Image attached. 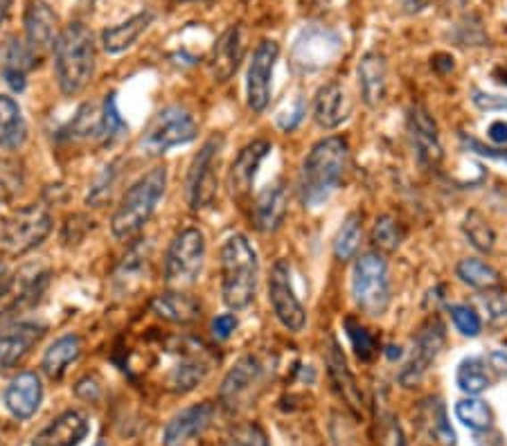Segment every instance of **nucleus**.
I'll return each instance as SVG.
<instances>
[{
	"label": "nucleus",
	"instance_id": "72a5a7b5",
	"mask_svg": "<svg viewBox=\"0 0 507 446\" xmlns=\"http://www.w3.org/2000/svg\"><path fill=\"white\" fill-rule=\"evenodd\" d=\"M455 417L465 424L470 431H487L492 426V410L478 397H465L455 404Z\"/></svg>",
	"mask_w": 507,
	"mask_h": 446
},
{
	"label": "nucleus",
	"instance_id": "f704fd0d",
	"mask_svg": "<svg viewBox=\"0 0 507 446\" xmlns=\"http://www.w3.org/2000/svg\"><path fill=\"white\" fill-rule=\"evenodd\" d=\"M345 332H347V339H350V343H352V349H354V354H356V358H359V361L368 363L377 357V352H379V345H377L375 333H372L370 329L363 327L359 320L347 318L345 320Z\"/></svg>",
	"mask_w": 507,
	"mask_h": 446
},
{
	"label": "nucleus",
	"instance_id": "9b49d317",
	"mask_svg": "<svg viewBox=\"0 0 507 446\" xmlns=\"http://www.w3.org/2000/svg\"><path fill=\"white\" fill-rule=\"evenodd\" d=\"M262 381H264V366L257 357L246 354L223 376L221 388H219V401L226 410L237 413V410L246 408L251 401H255Z\"/></svg>",
	"mask_w": 507,
	"mask_h": 446
},
{
	"label": "nucleus",
	"instance_id": "37998d69",
	"mask_svg": "<svg viewBox=\"0 0 507 446\" xmlns=\"http://www.w3.org/2000/svg\"><path fill=\"white\" fill-rule=\"evenodd\" d=\"M237 329V318L235 314H221L212 320V336L217 341H228Z\"/></svg>",
	"mask_w": 507,
	"mask_h": 446
},
{
	"label": "nucleus",
	"instance_id": "79ce46f5",
	"mask_svg": "<svg viewBox=\"0 0 507 446\" xmlns=\"http://www.w3.org/2000/svg\"><path fill=\"white\" fill-rule=\"evenodd\" d=\"M431 419H433V433H436L437 440L445 442L446 446L455 444V433L451 428L449 419H446V408L440 400H436V406L431 410Z\"/></svg>",
	"mask_w": 507,
	"mask_h": 446
},
{
	"label": "nucleus",
	"instance_id": "393cba45",
	"mask_svg": "<svg viewBox=\"0 0 507 446\" xmlns=\"http://www.w3.org/2000/svg\"><path fill=\"white\" fill-rule=\"evenodd\" d=\"M359 84L363 102L370 108H377L386 99V88H388V68L386 59L379 52H365L359 62Z\"/></svg>",
	"mask_w": 507,
	"mask_h": 446
},
{
	"label": "nucleus",
	"instance_id": "dca6fc26",
	"mask_svg": "<svg viewBox=\"0 0 507 446\" xmlns=\"http://www.w3.org/2000/svg\"><path fill=\"white\" fill-rule=\"evenodd\" d=\"M325 366H328L329 381H332L337 395L341 397L343 404L352 410L354 417H363V395L361 388L356 385L354 374H352L350 366L345 361L341 345L337 343L334 336H328V345H325Z\"/></svg>",
	"mask_w": 507,
	"mask_h": 446
},
{
	"label": "nucleus",
	"instance_id": "6e6552de",
	"mask_svg": "<svg viewBox=\"0 0 507 446\" xmlns=\"http://www.w3.org/2000/svg\"><path fill=\"white\" fill-rule=\"evenodd\" d=\"M196 133H199V124H196L195 115L187 108L174 104V106L162 108L161 114L149 122L140 147L147 156H162L174 147L192 142Z\"/></svg>",
	"mask_w": 507,
	"mask_h": 446
},
{
	"label": "nucleus",
	"instance_id": "b1692460",
	"mask_svg": "<svg viewBox=\"0 0 507 446\" xmlns=\"http://www.w3.org/2000/svg\"><path fill=\"white\" fill-rule=\"evenodd\" d=\"M43 401V385L37 372H21L5 390V406L16 419H29Z\"/></svg>",
	"mask_w": 507,
	"mask_h": 446
},
{
	"label": "nucleus",
	"instance_id": "6ab92c4d",
	"mask_svg": "<svg viewBox=\"0 0 507 446\" xmlns=\"http://www.w3.org/2000/svg\"><path fill=\"white\" fill-rule=\"evenodd\" d=\"M46 327L37 323H19L7 329H0V372H7L19 366L34 345L43 339Z\"/></svg>",
	"mask_w": 507,
	"mask_h": 446
},
{
	"label": "nucleus",
	"instance_id": "a211bd4d",
	"mask_svg": "<svg viewBox=\"0 0 507 446\" xmlns=\"http://www.w3.org/2000/svg\"><path fill=\"white\" fill-rule=\"evenodd\" d=\"M246 55V32L242 25H230L214 43L210 52V72L214 81H228L239 71Z\"/></svg>",
	"mask_w": 507,
	"mask_h": 446
},
{
	"label": "nucleus",
	"instance_id": "f8f14e48",
	"mask_svg": "<svg viewBox=\"0 0 507 446\" xmlns=\"http://www.w3.org/2000/svg\"><path fill=\"white\" fill-rule=\"evenodd\" d=\"M48 282V271H21L0 284V324L10 323L19 314L32 309L46 293Z\"/></svg>",
	"mask_w": 507,
	"mask_h": 446
},
{
	"label": "nucleus",
	"instance_id": "2eb2a0df",
	"mask_svg": "<svg viewBox=\"0 0 507 446\" xmlns=\"http://www.w3.org/2000/svg\"><path fill=\"white\" fill-rule=\"evenodd\" d=\"M25 46L29 47L34 57H41L43 52L54 47L59 37V16L50 7L48 0H28L25 3Z\"/></svg>",
	"mask_w": 507,
	"mask_h": 446
},
{
	"label": "nucleus",
	"instance_id": "2f4dec72",
	"mask_svg": "<svg viewBox=\"0 0 507 446\" xmlns=\"http://www.w3.org/2000/svg\"><path fill=\"white\" fill-rule=\"evenodd\" d=\"M455 381H458V388L465 392L467 397H476L480 392L489 388L492 379H489V367L485 363V358L470 357L458 366L455 372Z\"/></svg>",
	"mask_w": 507,
	"mask_h": 446
},
{
	"label": "nucleus",
	"instance_id": "473e14b6",
	"mask_svg": "<svg viewBox=\"0 0 507 446\" xmlns=\"http://www.w3.org/2000/svg\"><path fill=\"white\" fill-rule=\"evenodd\" d=\"M361 237H363V216L359 212H352L345 216L343 226L338 228V235L334 240V255L341 262H347L356 255L361 246Z\"/></svg>",
	"mask_w": 507,
	"mask_h": 446
},
{
	"label": "nucleus",
	"instance_id": "412c9836",
	"mask_svg": "<svg viewBox=\"0 0 507 446\" xmlns=\"http://www.w3.org/2000/svg\"><path fill=\"white\" fill-rule=\"evenodd\" d=\"M289 210V194L282 183L266 185L253 201V226L264 235H270L278 228H282Z\"/></svg>",
	"mask_w": 507,
	"mask_h": 446
},
{
	"label": "nucleus",
	"instance_id": "ea45409f",
	"mask_svg": "<svg viewBox=\"0 0 507 446\" xmlns=\"http://www.w3.org/2000/svg\"><path fill=\"white\" fill-rule=\"evenodd\" d=\"M228 446H269L266 433L257 424H244L235 428V433L228 440Z\"/></svg>",
	"mask_w": 507,
	"mask_h": 446
},
{
	"label": "nucleus",
	"instance_id": "c756f323",
	"mask_svg": "<svg viewBox=\"0 0 507 446\" xmlns=\"http://www.w3.org/2000/svg\"><path fill=\"white\" fill-rule=\"evenodd\" d=\"M28 138L23 111L7 95H0V149H19Z\"/></svg>",
	"mask_w": 507,
	"mask_h": 446
},
{
	"label": "nucleus",
	"instance_id": "de8ad7c7",
	"mask_svg": "<svg viewBox=\"0 0 507 446\" xmlns=\"http://www.w3.org/2000/svg\"><path fill=\"white\" fill-rule=\"evenodd\" d=\"M487 136H489V140L496 142V145H505V142H507V122H503V120L494 122L492 127H489Z\"/></svg>",
	"mask_w": 507,
	"mask_h": 446
},
{
	"label": "nucleus",
	"instance_id": "5701e85b",
	"mask_svg": "<svg viewBox=\"0 0 507 446\" xmlns=\"http://www.w3.org/2000/svg\"><path fill=\"white\" fill-rule=\"evenodd\" d=\"M270 142L269 140H253L244 147L233 160L230 174H228V185H230V194L235 198H244L251 194L253 181H255L257 170H260L262 160L269 156Z\"/></svg>",
	"mask_w": 507,
	"mask_h": 446
},
{
	"label": "nucleus",
	"instance_id": "4c0bfd02",
	"mask_svg": "<svg viewBox=\"0 0 507 446\" xmlns=\"http://www.w3.org/2000/svg\"><path fill=\"white\" fill-rule=\"evenodd\" d=\"M127 122L122 120L118 111V102H115V93L106 95L104 106H102V115H100V138L104 142H113L115 138L122 136L127 131Z\"/></svg>",
	"mask_w": 507,
	"mask_h": 446
},
{
	"label": "nucleus",
	"instance_id": "603ef678",
	"mask_svg": "<svg viewBox=\"0 0 507 446\" xmlns=\"http://www.w3.org/2000/svg\"><path fill=\"white\" fill-rule=\"evenodd\" d=\"M183 3H201V0H183Z\"/></svg>",
	"mask_w": 507,
	"mask_h": 446
},
{
	"label": "nucleus",
	"instance_id": "09e8293b",
	"mask_svg": "<svg viewBox=\"0 0 507 446\" xmlns=\"http://www.w3.org/2000/svg\"><path fill=\"white\" fill-rule=\"evenodd\" d=\"M403 7V12H411V14H415V12H422L424 7H427L428 0H399Z\"/></svg>",
	"mask_w": 507,
	"mask_h": 446
},
{
	"label": "nucleus",
	"instance_id": "20e7f679",
	"mask_svg": "<svg viewBox=\"0 0 507 446\" xmlns=\"http://www.w3.org/2000/svg\"><path fill=\"white\" fill-rule=\"evenodd\" d=\"M167 188V170L154 167L140 176L120 201L111 219V231L118 240H131L149 223Z\"/></svg>",
	"mask_w": 507,
	"mask_h": 446
},
{
	"label": "nucleus",
	"instance_id": "c03bdc74",
	"mask_svg": "<svg viewBox=\"0 0 507 446\" xmlns=\"http://www.w3.org/2000/svg\"><path fill=\"white\" fill-rule=\"evenodd\" d=\"M381 440H384V446H408L406 437H403V431L397 424V419H390L388 426H386V431H384V435H381Z\"/></svg>",
	"mask_w": 507,
	"mask_h": 446
},
{
	"label": "nucleus",
	"instance_id": "9d476101",
	"mask_svg": "<svg viewBox=\"0 0 507 446\" xmlns=\"http://www.w3.org/2000/svg\"><path fill=\"white\" fill-rule=\"evenodd\" d=\"M446 341V327L440 320V316H431L427 323L420 327L418 336L412 341V349L408 361L403 363L402 372H399V383L403 388H412L424 379L431 363L436 361L437 354L442 352Z\"/></svg>",
	"mask_w": 507,
	"mask_h": 446
},
{
	"label": "nucleus",
	"instance_id": "3c124183",
	"mask_svg": "<svg viewBox=\"0 0 507 446\" xmlns=\"http://www.w3.org/2000/svg\"><path fill=\"white\" fill-rule=\"evenodd\" d=\"M5 262H3V259H0V284L5 282Z\"/></svg>",
	"mask_w": 507,
	"mask_h": 446
},
{
	"label": "nucleus",
	"instance_id": "a878e982",
	"mask_svg": "<svg viewBox=\"0 0 507 446\" xmlns=\"http://www.w3.org/2000/svg\"><path fill=\"white\" fill-rule=\"evenodd\" d=\"M152 311L167 323L192 324L201 318V302L190 293L171 289L154 298Z\"/></svg>",
	"mask_w": 507,
	"mask_h": 446
},
{
	"label": "nucleus",
	"instance_id": "58836bf2",
	"mask_svg": "<svg viewBox=\"0 0 507 446\" xmlns=\"http://www.w3.org/2000/svg\"><path fill=\"white\" fill-rule=\"evenodd\" d=\"M451 320H453L455 329H458L462 336H470L476 339L480 332H483V320H480L478 311L470 305H453L449 309Z\"/></svg>",
	"mask_w": 507,
	"mask_h": 446
},
{
	"label": "nucleus",
	"instance_id": "4be33fe9",
	"mask_svg": "<svg viewBox=\"0 0 507 446\" xmlns=\"http://www.w3.org/2000/svg\"><path fill=\"white\" fill-rule=\"evenodd\" d=\"M88 431V417L81 410H66L34 435L32 446H79Z\"/></svg>",
	"mask_w": 507,
	"mask_h": 446
},
{
	"label": "nucleus",
	"instance_id": "0eeeda50",
	"mask_svg": "<svg viewBox=\"0 0 507 446\" xmlns=\"http://www.w3.org/2000/svg\"><path fill=\"white\" fill-rule=\"evenodd\" d=\"M205 237L199 228H186L171 240L165 257V282L176 291L192 287L204 271Z\"/></svg>",
	"mask_w": 507,
	"mask_h": 446
},
{
	"label": "nucleus",
	"instance_id": "c85d7f7f",
	"mask_svg": "<svg viewBox=\"0 0 507 446\" xmlns=\"http://www.w3.org/2000/svg\"><path fill=\"white\" fill-rule=\"evenodd\" d=\"M79 357H81V339L77 333H66V336L57 339L48 349H46L41 367L50 379L59 381L63 374H66L68 367H71Z\"/></svg>",
	"mask_w": 507,
	"mask_h": 446
},
{
	"label": "nucleus",
	"instance_id": "7c9ffc66",
	"mask_svg": "<svg viewBox=\"0 0 507 446\" xmlns=\"http://www.w3.org/2000/svg\"><path fill=\"white\" fill-rule=\"evenodd\" d=\"M455 275L460 277V282H465L467 287L478 289V291H492V289L501 287V275L496 268L485 264L483 259L467 257L455 266Z\"/></svg>",
	"mask_w": 507,
	"mask_h": 446
},
{
	"label": "nucleus",
	"instance_id": "a18cd8bd",
	"mask_svg": "<svg viewBox=\"0 0 507 446\" xmlns=\"http://www.w3.org/2000/svg\"><path fill=\"white\" fill-rule=\"evenodd\" d=\"M487 367L496 374H505L507 376V354L505 352H492L487 358H485Z\"/></svg>",
	"mask_w": 507,
	"mask_h": 446
},
{
	"label": "nucleus",
	"instance_id": "f257e3e1",
	"mask_svg": "<svg viewBox=\"0 0 507 446\" xmlns=\"http://www.w3.org/2000/svg\"><path fill=\"white\" fill-rule=\"evenodd\" d=\"M350 164V145L345 138L329 136L312 147L300 172V197L304 207H318L343 183Z\"/></svg>",
	"mask_w": 507,
	"mask_h": 446
},
{
	"label": "nucleus",
	"instance_id": "c9c22d12",
	"mask_svg": "<svg viewBox=\"0 0 507 446\" xmlns=\"http://www.w3.org/2000/svg\"><path fill=\"white\" fill-rule=\"evenodd\" d=\"M403 241V228L395 216L381 215L377 216L375 226H372V244L384 253H393Z\"/></svg>",
	"mask_w": 507,
	"mask_h": 446
},
{
	"label": "nucleus",
	"instance_id": "49530a36",
	"mask_svg": "<svg viewBox=\"0 0 507 446\" xmlns=\"http://www.w3.org/2000/svg\"><path fill=\"white\" fill-rule=\"evenodd\" d=\"M28 75H21V72H7L3 71V80H5V84L10 86L14 93H23L25 86H28V80H25Z\"/></svg>",
	"mask_w": 507,
	"mask_h": 446
},
{
	"label": "nucleus",
	"instance_id": "cd10ccee",
	"mask_svg": "<svg viewBox=\"0 0 507 446\" xmlns=\"http://www.w3.org/2000/svg\"><path fill=\"white\" fill-rule=\"evenodd\" d=\"M154 21V12H137L131 19H127L124 23L111 25L102 32V47H104L109 55H120V52L129 50L137 38L147 32V28Z\"/></svg>",
	"mask_w": 507,
	"mask_h": 446
},
{
	"label": "nucleus",
	"instance_id": "ddd939ff",
	"mask_svg": "<svg viewBox=\"0 0 507 446\" xmlns=\"http://www.w3.org/2000/svg\"><path fill=\"white\" fill-rule=\"evenodd\" d=\"M269 305L273 309L275 318L280 320L282 327L294 333L303 332L304 324H307V311H304L303 302L295 296L294 284H291L289 264L285 259H278L270 268Z\"/></svg>",
	"mask_w": 507,
	"mask_h": 446
},
{
	"label": "nucleus",
	"instance_id": "a19ab883",
	"mask_svg": "<svg viewBox=\"0 0 507 446\" xmlns=\"http://www.w3.org/2000/svg\"><path fill=\"white\" fill-rule=\"evenodd\" d=\"M113 183H115V167H106V172L102 174V179L97 181L96 185H93V189H90L88 198H86V203L93 207H102L106 201H111V189H113Z\"/></svg>",
	"mask_w": 507,
	"mask_h": 446
},
{
	"label": "nucleus",
	"instance_id": "1a4fd4ad",
	"mask_svg": "<svg viewBox=\"0 0 507 446\" xmlns=\"http://www.w3.org/2000/svg\"><path fill=\"white\" fill-rule=\"evenodd\" d=\"M223 151V136H212L205 140L187 174V203L190 210L201 212L210 207L219 192V158Z\"/></svg>",
	"mask_w": 507,
	"mask_h": 446
},
{
	"label": "nucleus",
	"instance_id": "7ed1b4c3",
	"mask_svg": "<svg viewBox=\"0 0 507 446\" xmlns=\"http://www.w3.org/2000/svg\"><path fill=\"white\" fill-rule=\"evenodd\" d=\"M260 264L251 241L244 235L228 237L221 246V296L228 309L242 311L257 293Z\"/></svg>",
	"mask_w": 507,
	"mask_h": 446
},
{
	"label": "nucleus",
	"instance_id": "f03ea898",
	"mask_svg": "<svg viewBox=\"0 0 507 446\" xmlns=\"http://www.w3.org/2000/svg\"><path fill=\"white\" fill-rule=\"evenodd\" d=\"M96 37L84 23L66 25L54 41V75L63 95H77L96 75Z\"/></svg>",
	"mask_w": 507,
	"mask_h": 446
},
{
	"label": "nucleus",
	"instance_id": "bb28decb",
	"mask_svg": "<svg viewBox=\"0 0 507 446\" xmlns=\"http://www.w3.org/2000/svg\"><path fill=\"white\" fill-rule=\"evenodd\" d=\"M347 118L345 90L338 81L320 86L313 99V120L322 129H337Z\"/></svg>",
	"mask_w": 507,
	"mask_h": 446
},
{
	"label": "nucleus",
	"instance_id": "aec40b11",
	"mask_svg": "<svg viewBox=\"0 0 507 446\" xmlns=\"http://www.w3.org/2000/svg\"><path fill=\"white\" fill-rule=\"evenodd\" d=\"M408 129H411L412 145L418 151V158L422 160L428 167H436L442 160V142L440 133H437V124L433 120V115L428 114L422 104H415L411 106V114H408Z\"/></svg>",
	"mask_w": 507,
	"mask_h": 446
},
{
	"label": "nucleus",
	"instance_id": "8fccbe9b",
	"mask_svg": "<svg viewBox=\"0 0 507 446\" xmlns=\"http://www.w3.org/2000/svg\"><path fill=\"white\" fill-rule=\"evenodd\" d=\"M12 3H14V0H0V28H3V23L7 21V16H10Z\"/></svg>",
	"mask_w": 507,
	"mask_h": 446
},
{
	"label": "nucleus",
	"instance_id": "423d86ee",
	"mask_svg": "<svg viewBox=\"0 0 507 446\" xmlns=\"http://www.w3.org/2000/svg\"><path fill=\"white\" fill-rule=\"evenodd\" d=\"M53 232V215L48 206L32 203L14 210L0 223V246L10 255H25L41 246Z\"/></svg>",
	"mask_w": 507,
	"mask_h": 446
},
{
	"label": "nucleus",
	"instance_id": "f3484780",
	"mask_svg": "<svg viewBox=\"0 0 507 446\" xmlns=\"http://www.w3.org/2000/svg\"><path fill=\"white\" fill-rule=\"evenodd\" d=\"M214 419V406L204 401L180 410L162 431V446H190L210 428Z\"/></svg>",
	"mask_w": 507,
	"mask_h": 446
},
{
	"label": "nucleus",
	"instance_id": "4468645a",
	"mask_svg": "<svg viewBox=\"0 0 507 446\" xmlns=\"http://www.w3.org/2000/svg\"><path fill=\"white\" fill-rule=\"evenodd\" d=\"M280 57V46L273 38L257 43L246 72V102L253 114L266 111L270 102V81H273L275 63Z\"/></svg>",
	"mask_w": 507,
	"mask_h": 446
},
{
	"label": "nucleus",
	"instance_id": "39448f33",
	"mask_svg": "<svg viewBox=\"0 0 507 446\" xmlns=\"http://www.w3.org/2000/svg\"><path fill=\"white\" fill-rule=\"evenodd\" d=\"M352 296L356 307L368 316H384L390 305V277L384 255L363 253L352 268Z\"/></svg>",
	"mask_w": 507,
	"mask_h": 446
},
{
	"label": "nucleus",
	"instance_id": "e433bc0d",
	"mask_svg": "<svg viewBox=\"0 0 507 446\" xmlns=\"http://www.w3.org/2000/svg\"><path fill=\"white\" fill-rule=\"evenodd\" d=\"M462 231H465L467 240L471 241V246L483 253H489L494 248V241H496V235H494L489 221L485 219L480 212L471 210L470 215L465 216V223H462Z\"/></svg>",
	"mask_w": 507,
	"mask_h": 446
}]
</instances>
